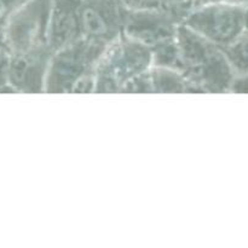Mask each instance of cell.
Masks as SVG:
<instances>
[{
  "label": "cell",
  "mask_w": 248,
  "mask_h": 248,
  "mask_svg": "<svg viewBox=\"0 0 248 248\" xmlns=\"http://www.w3.org/2000/svg\"><path fill=\"white\" fill-rule=\"evenodd\" d=\"M179 70L199 93H222L230 90L232 68L220 46L181 23L177 31Z\"/></svg>",
  "instance_id": "1"
},
{
  "label": "cell",
  "mask_w": 248,
  "mask_h": 248,
  "mask_svg": "<svg viewBox=\"0 0 248 248\" xmlns=\"http://www.w3.org/2000/svg\"><path fill=\"white\" fill-rule=\"evenodd\" d=\"M106 46L79 38L53 51L45 93H94L96 70Z\"/></svg>",
  "instance_id": "2"
},
{
  "label": "cell",
  "mask_w": 248,
  "mask_h": 248,
  "mask_svg": "<svg viewBox=\"0 0 248 248\" xmlns=\"http://www.w3.org/2000/svg\"><path fill=\"white\" fill-rule=\"evenodd\" d=\"M152 67V51L123 33L104 47L97 65L94 93H125Z\"/></svg>",
  "instance_id": "3"
},
{
  "label": "cell",
  "mask_w": 248,
  "mask_h": 248,
  "mask_svg": "<svg viewBox=\"0 0 248 248\" xmlns=\"http://www.w3.org/2000/svg\"><path fill=\"white\" fill-rule=\"evenodd\" d=\"M182 19L167 6L128 10L124 33L152 51L153 65L179 69L177 31Z\"/></svg>",
  "instance_id": "4"
},
{
  "label": "cell",
  "mask_w": 248,
  "mask_h": 248,
  "mask_svg": "<svg viewBox=\"0 0 248 248\" xmlns=\"http://www.w3.org/2000/svg\"><path fill=\"white\" fill-rule=\"evenodd\" d=\"M52 0H27L5 21L10 52L23 53L48 45Z\"/></svg>",
  "instance_id": "5"
},
{
  "label": "cell",
  "mask_w": 248,
  "mask_h": 248,
  "mask_svg": "<svg viewBox=\"0 0 248 248\" xmlns=\"http://www.w3.org/2000/svg\"><path fill=\"white\" fill-rule=\"evenodd\" d=\"M182 23L224 48L244 31L245 12L229 1L208 2L186 12Z\"/></svg>",
  "instance_id": "6"
},
{
  "label": "cell",
  "mask_w": 248,
  "mask_h": 248,
  "mask_svg": "<svg viewBox=\"0 0 248 248\" xmlns=\"http://www.w3.org/2000/svg\"><path fill=\"white\" fill-rule=\"evenodd\" d=\"M127 11L120 0H89L78 5L81 38L107 46L124 33Z\"/></svg>",
  "instance_id": "7"
},
{
  "label": "cell",
  "mask_w": 248,
  "mask_h": 248,
  "mask_svg": "<svg viewBox=\"0 0 248 248\" xmlns=\"http://www.w3.org/2000/svg\"><path fill=\"white\" fill-rule=\"evenodd\" d=\"M53 51L50 46L12 53L7 69L10 93H45V81Z\"/></svg>",
  "instance_id": "8"
},
{
  "label": "cell",
  "mask_w": 248,
  "mask_h": 248,
  "mask_svg": "<svg viewBox=\"0 0 248 248\" xmlns=\"http://www.w3.org/2000/svg\"><path fill=\"white\" fill-rule=\"evenodd\" d=\"M81 38L78 17V5L70 0H52L48 45L52 51L58 50Z\"/></svg>",
  "instance_id": "9"
},
{
  "label": "cell",
  "mask_w": 248,
  "mask_h": 248,
  "mask_svg": "<svg viewBox=\"0 0 248 248\" xmlns=\"http://www.w3.org/2000/svg\"><path fill=\"white\" fill-rule=\"evenodd\" d=\"M153 93H199L179 69L153 65L149 72Z\"/></svg>",
  "instance_id": "10"
},
{
  "label": "cell",
  "mask_w": 248,
  "mask_h": 248,
  "mask_svg": "<svg viewBox=\"0 0 248 248\" xmlns=\"http://www.w3.org/2000/svg\"><path fill=\"white\" fill-rule=\"evenodd\" d=\"M223 50L232 70L248 72V33L240 34Z\"/></svg>",
  "instance_id": "11"
},
{
  "label": "cell",
  "mask_w": 248,
  "mask_h": 248,
  "mask_svg": "<svg viewBox=\"0 0 248 248\" xmlns=\"http://www.w3.org/2000/svg\"><path fill=\"white\" fill-rule=\"evenodd\" d=\"M10 58H11V52H10L9 46L4 43H0V93L9 92L7 69H9Z\"/></svg>",
  "instance_id": "12"
},
{
  "label": "cell",
  "mask_w": 248,
  "mask_h": 248,
  "mask_svg": "<svg viewBox=\"0 0 248 248\" xmlns=\"http://www.w3.org/2000/svg\"><path fill=\"white\" fill-rule=\"evenodd\" d=\"M128 10L153 9L164 6L165 0H120Z\"/></svg>",
  "instance_id": "13"
},
{
  "label": "cell",
  "mask_w": 248,
  "mask_h": 248,
  "mask_svg": "<svg viewBox=\"0 0 248 248\" xmlns=\"http://www.w3.org/2000/svg\"><path fill=\"white\" fill-rule=\"evenodd\" d=\"M27 0H0V21H5L17 7Z\"/></svg>",
  "instance_id": "14"
},
{
  "label": "cell",
  "mask_w": 248,
  "mask_h": 248,
  "mask_svg": "<svg viewBox=\"0 0 248 248\" xmlns=\"http://www.w3.org/2000/svg\"><path fill=\"white\" fill-rule=\"evenodd\" d=\"M230 90L237 93H248V78H241V79L232 80Z\"/></svg>",
  "instance_id": "15"
},
{
  "label": "cell",
  "mask_w": 248,
  "mask_h": 248,
  "mask_svg": "<svg viewBox=\"0 0 248 248\" xmlns=\"http://www.w3.org/2000/svg\"><path fill=\"white\" fill-rule=\"evenodd\" d=\"M70 1L74 2V4H77V5H80V4H84V2L89 1V0H70Z\"/></svg>",
  "instance_id": "16"
},
{
  "label": "cell",
  "mask_w": 248,
  "mask_h": 248,
  "mask_svg": "<svg viewBox=\"0 0 248 248\" xmlns=\"http://www.w3.org/2000/svg\"><path fill=\"white\" fill-rule=\"evenodd\" d=\"M245 26L248 27V11L245 12Z\"/></svg>",
  "instance_id": "17"
},
{
  "label": "cell",
  "mask_w": 248,
  "mask_h": 248,
  "mask_svg": "<svg viewBox=\"0 0 248 248\" xmlns=\"http://www.w3.org/2000/svg\"><path fill=\"white\" fill-rule=\"evenodd\" d=\"M232 1H241V2H248V0H232Z\"/></svg>",
  "instance_id": "18"
}]
</instances>
